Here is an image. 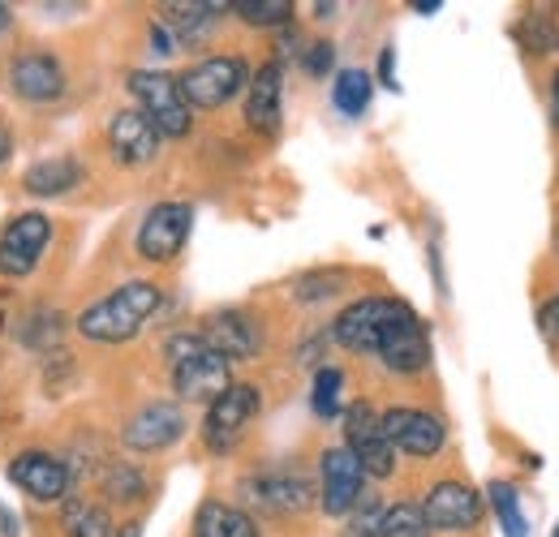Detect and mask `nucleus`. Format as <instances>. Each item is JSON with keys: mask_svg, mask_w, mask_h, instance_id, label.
<instances>
[{"mask_svg": "<svg viewBox=\"0 0 559 537\" xmlns=\"http://www.w3.org/2000/svg\"><path fill=\"white\" fill-rule=\"evenodd\" d=\"M155 310H159V288L151 279H130L117 293H108L104 301H95L91 310H82L78 314V332L86 339L121 344V339L139 336Z\"/></svg>", "mask_w": 559, "mask_h": 537, "instance_id": "1", "label": "nucleus"}, {"mask_svg": "<svg viewBox=\"0 0 559 537\" xmlns=\"http://www.w3.org/2000/svg\"><path fill=\"white\" fill-rule=\"evenodd\" d=\"M164 353H168V366H173V387L181 401H219L228 387H233V374H228V361L219 353H211L203 336H168L164 339Z\"/></svg>", "mask_w": 559, "mask_h": 537, "instance_id": "2", "label": "nucleus"}, {"mask_svg": "<svg viewBox=\"0 0 559 537\" xmlns=\"http://www.w3.org/2000/svg\"><path fill=\"white\" fill-rule=\"evenodd\" d=\"M130 91L142 104V117L155 126V134L186 138L190 134V104L181 99V86L173 73L159 69H134L130 73Z\"/></svg>", "mask_w": 559, "mask_h": 537, "instance_id": "3", "label": "nucleus"}, {"mask_svg": "<svg viewBox=\"0 0 559 537\" xmlns=\"http://www.w3.org/2000/svg\"><path fill=\"white\" fill-rule=\"evenodd\" d=\"M250 82V65L241 57H211V61H199L194 69H186L177 77L181 86V99L190 108H219L228 104L241 86Z\"/></svg>", "mask_w": 559, "mask_h": 537, "instance_id": "4", "label": "nucleus"}, {"mask_svg": "<svg viewBox=\"0 0 559 537\" xmlns=\"http://www.w3.org/2000/svg\"><path fill=\"white\" fill-rule=\"evenodd\" d=\"M52 241V219L39 211H22L4 224L0 232V275L4 279H22L26 271L39 263V254Z\"/></svg>", "mask_w": 559, "mask_h": 537, "instance_id": "5", "label": "nucleus"}, {"mask_svg": "<svg viewBox=\"0 0 559 537\" xmlns=\"http://www.w3.org/2000/svg\"><path fill=\"white\" fill-rule=\"evenodd\" d=\"M345 448L357 456L361 473H370V477H388L396 469V452L383 434V421H379L374 404L357 401L345 408Z\"/></svg>", "mask_w": 559, "mask_h": 537, "instance_id": "6", "label": "nucleus"}, {"mask_svg": "<svg viewBox=\"0 0 559 537\" xmlns=\"http://www.w3.org/2000/svg\"><path fill=\"white\" fill-rule=\"evenodd\" d=\"M414 306H405V301H396V297H366V301H353L349 310L336 319V339L353 348V353H374L379 348V339L383 332L401 319V314H409Z\"/></svg>", "mask_w": 559, "mask_h": 537, "instance_id": "7", "label": "nucleus"}, {"mask_svg": "<svg viewBox=\"0 0 559 537\" xmlns=\"http://www.w3.org/2000/svg\"><path fill=\"white\" fill-rule=\"evenodd\" d=\"M190 224H194V206L190 202H159V206H151L139 228V254L146 263L177 259L186 237H190Z\"/></svg>", "mask_w": 559, "mask_h": 537, "instance_id": "8", "label": "nucleus"}, {"mask_svg": "<svg viewBox=\"0 0 559 537\" xmlns=\"http://www.w3.org/2000/svg\"><path fill=\"white\" fill-rule=\"evenodd\" d=\"M259 387H250V383H233L219 401L207 404V421H203V439H207L211 452H228L241 434H246V426L259 417Z\"/></svg>", "mask_w": 559, "mask_h": 537, "instance_id": "9", "label": "nucleus"}, {"mask_svg": "<svg viewBox=\"0 0 559 537\" xmlns=\"http://www.w3.org/2000/svg\"><path fill=\"white\" fill-rule=\"evenodd\" d=\"M421 521H426V529L465 534L483 521V499L465 481H439V486H430V494L421 503Z\"/></svg>", "mask_w": 559, "mask_h": 537, "instance_id": "10", "label": "nucleus"}, {"mask_svg": "<svg viewBox=\"0 0 559 537\" xmlns=\"http://www.w3.org/2000/svg\"><path fill=\"white\" fill-rule=\"evenodd\" d=\"M379 421H383L392 452H405V456H435L448 439L443 421L426 408H388V413H379Z\"/></svg>", "mask_w": 559, "mask_h": 537, "instance_id": "11", "label": "nucleus"}, {"mask_svg": "<svg viewBox=\"0 0 559 537\" xmlns=\"http://www.w3.org/2000/svg\"><path fill=\"white\" fill-rule=\"evenodd\" d=\"M203 344L224 361H250L263 348V327L246 310H215L203 323Z\"/></svg>", "mask_w": 559, "mask_h": 537, "instance_id": "12", "label": "nucleus"}, {"mask_svg": "<svg viewBox=\"0 0 559 537\" xmlns=\"http://www.w3.org/2000/svg\"><path fill=\"white\" fill-rule=\"evenodd\" d=\"M9 481L17 490H26L31 499H39V503H57V499L70 494V465L57 461L52 452H22L9 465Z\"/></svg>", "mask_w": 559, "mask_h": 537, "instance_id": "13", "label": "nucleus"}, {"mask_svg": "<svg viewBox=\"0 0 559 537\" xmlns=\"http://www.w3.org/2000/svg\"><path fill=\"white\" fill-rule=\"evenodd\" d=\"M379 361L388 366V370H396V374H418L426 370V361H430V336H426V327H421V319L409 310V314H401L383 339H379Z\"/></svg>", "mask_w": 559, "mask_h": 537, "instance_id": "14", "label": "nucleus"}, {"mask_svg": "<svg viewBox=\"0 0 559 537\" xmlns=\"http://www.w3.org/2000/svg\"><path fill=\"white\" fill-rule=\"evenodd\" d=\"M361 465L349 448H328L323 452V512L328 516H349L361 503Z\"/></svg>", "mask_w": 559, "mask_h": 537, "instance_id": "15", "label": "nucleus"}, {"mask_svg": "<svg viewBox=\"0 0 559 537\" xmlns=\"http://www.w3.org/2000/svg\"><path fill=\"white\" fill-rule=\"evenodd\" d=\"M186 430V413L177 404L155 401L146 404L142 413H134V421L126 426V448L134 452H164L168 443H177Z\"/></svg>", "mask_w": 559, "mask_h": 537, "instance_id": "16", "label": "nucleus"}, {"mask_svg": "<svg viewBox=\"0 0 559 537\" xmlns=\"http://www.w3.org/2000/svg\"><path fill=\"white\" fill-rule=\"evenodd\" d=\"M9 86L22 95V99H57L66 91V73H61V61L48 57V52H26L9 65Z\"/></svg>", "mask_w": 559, "mask_h": 537, "instance_id": "17", "label": "nucleus"}, {"mask_svg": "<svg viewBox=\"0 0 559 537\" xmlns=\"http://www.w3.org/2000/svg\"><path fill=\"white\" fill-rule=\"evenodd\" d=\"M108 142H112V155L121 159V164H146L155 151H159V134H155V126L134 112V108H126V112H117L112 121H108Z\"/></svg>", "mask_w": 559, "mask_h": 537, "instance_id": "18", "label": "nucleus"}, {"mask_svg": "<svg viewBox=\"0 0 559 537\" xmlns=\"http://www.w3.org/2000/svg\"><path fill=\"white\" fill-rule=\"evenodd\" d=\"M246 494L267 512H301L310 508V481L297 473H263L246 481Z\"/></svg>", "mask_w": 559, "mask_h": 537, "instance_id": "19", "label": "nucleus"}, {"mask_svg": "<svg viewBox=\"0 0 559 537\" xmlns=\"http://www.w3.org/2000/svg\"><path fill=\"white\" fill-rule=\"evenodd\" d=\"M280 91H284V77H280V61H267L250 77V99H246V121L250 130H259L263 138H272L280 130Z\"/></svg>", "mask_w": 559, "mask_h": 537, "instance_id": "20", "label": "nucleus"}, {"mask_svg": "<svg viewBox=\"0 0 559 537\" xmlns=\"http://www.w3.org/2000/svg\"><path fill=\"white\" fill-rule=\"evenodd\" d=\"M82 181V164L73 159V155H52V159H39V164H31L26 168V177H22V186L31 190V194H39V199H48V194H66Z\"/></svg>", "mask_w": 559, "mask_h": 537, "instance_id": "21", "label": "nucleus"}, {"mask_svg": "<svg viewBox=\"0 0 559 537\" xmlns=\"http://www.w3.org/2000/svg\"><path fill=\"white\" fill-rule=\"evenodd\" d=\"M194 537H259V529L241 508H228V503L211 499L194 516Z\"/></svg>", "mask_w": 559, "mask_h": 537, "instance_id": "22", "label": "nucleus"}, {"mask_svg": "<svg viewBox=\"0 0 559 537\" xmlns=\"http://www.w3.org/2000/svg\"><path fill=\"white\" fill-rule=\"evenodd\" d=\"M159 9H164V22L181 39H199L228 4H219V0H173V4H159Z\"/></svg>", "mask_w": 559, "mask_h": 537, "instance_id": "23", "label": "nucleus"}, {"mask_svg": "<svg viewBox=\"0 0 559 537\" xmlns=\"http://www.w3.org/2000/svg\"><path fill=\"white\" fill-rule=\"evenodd\" d=\"M516 39L525 52H559V13L556 9H530L516 22Z\"/></svg>", "mask_w": 559, "mask_h": 537, "instance_id": "24", "label": "nucleus"}, {"mask_svg": "<svg viewBox=\"0 0 559 537\" xmlns=\"http://www.w3.org/2000/svg\"><path fill=\"white\" fill-rule=\"evenodd\" d=\"M61 525L70 537H112V516L91 499H70L61 512Z\"/></svg>", "mask_w": 559, "mask_h": 537, "instance_id": "25", "label": "nucleus"}, {"mask_svg": "<svg viewBox=\"0 0 559 537\" xmlns=\"http://www.w3.org/2000/svg\"><path fill=\"white\" fill-rule=\"evenodd\" d=\"M370 73L366 69H341L336 73V86H332V99H336V108L345 112V117H361L366 112V104H370Z\"/></svg>", "mask_w": 559, "mask_h": 537, "instance_id": "26", "label": "nucleus"}, {"mask_svg": "<svg viewBox=\"0 0 559 537\" xmlns=\"http://www.w3.org/2000/svg\"><path fill=\"white\" fill-rule=\"evenodd\" d=\"M490 503H495V512H499L503 537H530L525 512H521V499H516V486H508V481H490Z\"/></svg>", "mask_w": 559, "mask_h": 537, "instance_id": "27", "label": "nucleus"}, {"mask_svg": "<svg viewBox=\"0 0 559 537\" xmlns=\"http://www.w3.org/2000/svg\"><path fill=\"white\" fill-rule=\"evenodd\" d=\"M228 9L250 26H284L293 17V0H233Z\"/></svg>", "mask_w": 559, "mask_h": 537, "instance_id": "28", "label": "nucleus"}, {"mask_svg": "<svg viewBox=\"0 0 559 537\" xmlns=\"http://www.w3.org/2000/svg\"><path fill=\"white\" fill-rule=\"evenodd\" d=\"M341 387H345V374H341L336 366H323V370L314 374V392H310V404H314V413H319L323 421L341 417Z\"/></svg>", "mask_w": 559, "mask_h": 537, "instance_id": "29", "label": "nucleus"}, {"mask_svg": "<svg viewBox=\"0 0 559 537\" xmlns=\"http://www.w3.org/2000/svg\"><path fill=\"white\" fill-rule=\"evenodd\" d=\"M426 521H421V508L414 503H396V508H383V537H426Z\"/></svg>", "mask_w": 559, "mask_h": 537, "instance_id": "30", "label": "nucleus"}, {"mask_svg": "<svg viewBox=\"0 0 559 537\" xmlns=\"http://www.w3.org/2000/svg\"><path fill=\"white\" fill-rule=\"evenodd\" d=\"M345 288V271H310L297 279V301H323V297H336Z\"/></svg>", "mask_w": 559, "mask_h": 537, "instance_id": "31", "label": "nucleus"}, {"mask_svg": "<svg viewBox=\"0 0 559 537\" xmlns=\"http://www.w3.org/2000/svg\"><path fill=\"white\" fill-rule=\"evenodd\" d=\"M104 490L112 499H139L142 490H146V481H142V473L134 465H108L104 469Z\"/></svg>", "mask_w": 559, "mask_h": 537, "instance_id": "32", "label": "nucleus"}, {"mask_svg": "<svg viewBox=\"0 0 559 537\" xmlns=\"http://www.w3.org/2000/svg\"><path fill=\"white\" fill-rule=\"evenodd\" d=\"M345 537H383V508L379 499H366L345 525Z\"/></svg>", "mask_w": 559, "mask_h": 537, "instance_id": "33", "label": "nucleus"}, {"mask_svg": "<svg viewBox=\"0 0 559 537\" xmlns=\"http://www.w3.org/2000/svg\"><path fill=\"white\" fill-rule=\"evenodd\" d=\"M332 61H336L332 44H310V52L301 57V65H306V73H310V77H328V69H332Z\"/></svg>", "mask_w": 559, "mask_h": 537, "instance_id": "34", "label": "nucleus"}, {"mask_svg": "<svg viewBox=\"0 0 559 537\" xmlns=\"http://www.w3.org/2000/svg\"><path fill=\"white\" fill-rule=\"evenodd\" d=\"M538 332L559 344V297H551V301L538 310Z\"/></svg>", "mask_w": 559, "mask_h": 537, "instance_id": "35", "label": "nucleus"}, {"mask_svg": "<svg viewBox=\"0 0 559 537\" xmlns=\"http://www.w3.org/2000/svg\"><path fill=\"white\" fill-rule=\"evenodd\" d=\"M379 82L388 91H396V52L392 48H383V57H379Z\"/></svg>", "mask_w": 559, "mask_h": 537, "instance_id": "36", "label": "nucleus"}, {"mask_svg": "<svg viewBox=\"0 0 559 537\" xmlns=\"http://www.w3.org/2000/svg\"><path fill=\"white\" fill-rule=\"evenodd\" d=\"M151 48H155L159 57H168V52L177 48V44H173V35L164 31V22H155V26H151Z\"/></svg>", "mask_w": 559, "mask_h": 537, "instance_id": "37", "label": "nucleus"}, {"mask_svg": "<svg viewBox=\"0 0 559 537\" xmlns=\"http://www.w3.org/2000/svg\"><path fill=\"white\" fill-rule=\"evenodd\" d=\"M551 121H556V130H559V73L551 77Z\"/></svg>", "mask_w": 559, "mask_h": 537, "instance_id": "38", "label": "nucleus"}, {"mask_svg": "<svg viewBox=\"0 0 559 537\" xmlns=\"http://www.w3.org/2000/svg\"><path fill=\"white\" fill-rule=\"evenodd\" d=\"M414 9H418V13H435V9H439V0H418Z\"/></svg>", "mask_w": 559, "mask_h": 537, "instance_id": "39", "label": "nucleus"}, {"mask_svg": "<svg viewBox=\"0 0 559 537\" xmlns=\"http://www.w3.org/2000/svg\"><path fill=\"white\" fill-rule=\"evenodd\" d=\"M4 159H9V134L0 130V164H4Z\"/></svg>", "mask_w": 559, "mask_h": 537, "instance_id": "40", "label": "nucleus"}, {"mask_svg": "<svg viewBox=\"0 0 559 537\" xmlns=\"http://www.w3.org/2000/svg\"><path fill=\"white\" fill-rule=\"evenodd\" d=\"M9 26V4H0V31Z\"/></svg>", "mask_w": 559, "mask_h": 537, "instance_id": "41", "label": "nucleus"}, {"mask_svg": "<svg viewBox=\"0 0 559 537\" xmlns=\"http://www.w3.org/2000/svg\"><path fill=\"white\" fill-rule=\"evenodd\" d=\"M121 537H139V529H134V525H130V529H126V534H121Z\"/></svg>", "mask_w": 559, "mask_h": 537, "instance_id": "42", "label": "nucleus"}, {"mask_svg": "<svg viewBox=\"0 0 559 537\" xmlns=\"http://www.w3.org/2000/svg\"><path fill=\"white\" fill-rule=\"evenodd\" d=\"M556 537H559V529H556Z\"/></svg>", "mask_w": 559, "mask_h": 537, "instance_id": "43", "label": "nucleus"}]
</instances>
